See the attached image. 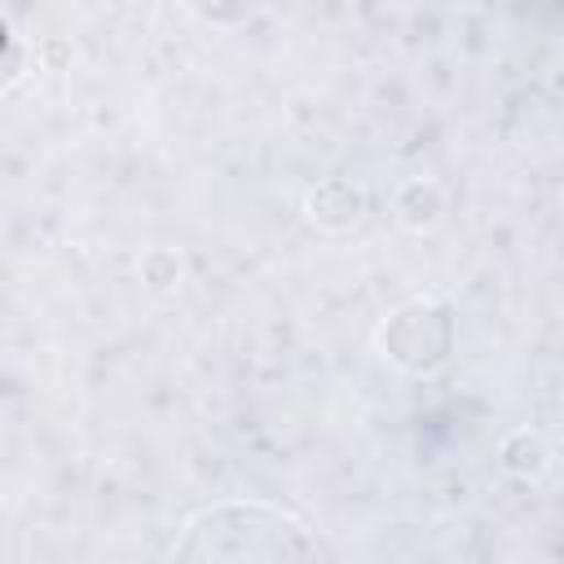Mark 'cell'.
<instances>
[{
  "mask_svg": "<svg viewBox=\"0 0 564 564\" xmlns=\"http://www.w3.org/2000/svg\"><path fill=\"white\" fill-rule=\"evenodd\" d=\"M172 564H322V551L291 511L229 498L181 529Z\"/></svg>",
  "mask_w": 564,
  "mask_h": 564,
  "instance_id": "6da1fadb",
  "label": "cell"
},
{
  "mask_svg": "<svg viewBox=\"0 0 564 564\" xmlns=\"http://www.w3.org/2000/svg\"><path fill=\"white\" fill-rule=\"evenodd\" d=\"M379 339L405 370H436L454 348V317L436 300H410L388 317Z\"/></svg>",
  "mask_w": 564,
  "mask_h": 564,
  "instance_id": "7a4b0ae2",
  "label": "cell"
}]
</instances>
